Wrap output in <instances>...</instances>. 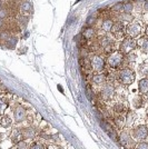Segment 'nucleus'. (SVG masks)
I'll list each match as a JSON object with an SVG mask.
<instances>
[{
  "mask_svg": "<svg viewBox=\"0 0 148 149\" xmlns=\"http://www.w3.org/2000/svg\"><path fill=\"white\" fill-rule=\"evenodd\" d=\"M118 79L123 85L129 86L135 80V72L129 68H124L118 72Z\"/></svg>",
  "mask_w": 148,
  "mask_h": 149,
  "instance_id": "1",
  "label": "nucleus"
},
{
  "mask_svg": "<svg viewBox=\"0 0 148 149\" xmlns=\"http://www.w3.org/2000/svg\"><path fill=\"white\" fill-rule=\"evenodd\" d=\"M108 66L111 68H118L123 65L124 62V55L121 51H114L108 57Z\"/></svg>",
  "mask_w": 148,
  "mask_h": 149,
  "instance_id": "2",
  "label": "nucleus"
},
{
  "mask_svg": "<svg viewBox=\"0 0 148 149\" xmlns=\"http://www.w3.org/2000/svg\"><path fill=\"white\" fill-rule=\"evenodd\" d=\"M5 8L9 11L10 18H17L19 16V0H6Z\"/></svg>",
  "mask_w": 148,
  "mask_h": 149,
  "instance_id": "3",
  "label": "nucleus"
},
{
  "mask_svg": "<svg viewBox=\"0 0 148 149\" xmlns=\"http://www.w3.org/2000/svg\"><path fill=\"white\" fill-rule=\"evenodd\" d=\"M137 47V40H135L134 38H126L124 39L121 45H120V51L124 54H129L133 52L135 48Z\"/></svg>",
  "mask_w": 148,
  "mask_h": 149,
  "instance_id": "4",
  "label": "nucleus"
},
{
  "mask_svg": "<svg viewBox=\"0 0 148 149\" xmlns=\"http://www.w3.org/2000/svg\"><path fill=\"white\" fill-rule=\"evenodd\" d=\"M90 66H91V69L96 72H99L101 71L103 69L105 68V60L101 56H93L91 59H90Z\"/></svg>",
  "mask_w": 148,
  "mask_h": 149,
  "instance_id": "5",
  "label": "nucleus"
},
{
  "mask_svg": "<svg viewBox=\"0 0 148 149\" xmlns=\"http://www.w3.org/2000/svg\"><path fill=\"white\" fill-rule=\"evenodd\" d=\"M133 137L136 140L142 141L148 137V128L146 126H138L133 129Z\"/></svg>",
  "mask_w": 148,
  "mask_h": 149,
  "instance_id": "6",
  "label": "nucleus"
},
{
  "mask_svg": "<svg viewBox=\"0 0 148 149\" xmlns=\"http://www.w3.org/2000/svg\"><path fill=\"white\" fill-rule=\"evenodd\" d=\"M125 30H126L127 35L130 38H136L142 33V27L137 22H131L129 25H127V27L125 28Z\"/></svg>",
  "mask_w": 148,
  "mask_h": 149,
  "instance_id": "7",
  "label": "nucleus"
},
{
  "mask_svg": "<svg viewBox=\"0 0 148 149\" xmlns=\"http://www.w3.org/2000/svg\"><path fill=\"white\" fill-rule=\"evenodd\" d=\"M32 13V5L29 0H19V15L29 16Z\"/></svg>",
  "mask_w": 148,
  "mask_h": 149,
  "instance_id": "8",
  "label": "nucleus"
},
{
  "mask_svg": "<svg viewBox=\"0 0 148 149\" xmlns=\"http://www.w3.org/2000/svg\"><path fill=\"white\" fill-rule=\"evenodd\" d=\"M27 118V111L26 109L22 107V106H17L13 110V119L17 124H20L22 123L24 120H26Z\"/></svg>",
  "mask_w": 148,
  "mask_h": 149,
  "instance_id": "9",
  "label": "nucleus"
},
{
  "mask_svg": "<svg viewBox=\"0 0 148 149\" xmlns=\"http://www.w3.org/2000/svg\"><path fill=\"white\" fill-rule=\"evenodd\" d=\"M115 95V88L111 84H105L101 89V97L104 100H110L112 99Z\"/></svg>",
  "mask_w": 148,
  "mask_h": 149,
  "instance_id": "10",
  "label": "nucleus"
},
{
  "mask_svg": "<svg viewBox=\"0 0 148 149\" xmlns=\"http://www.w3.org/2000/svg\"><path fill=\"white\" fill-rule=\"evenodd\" d=\"M119 143H120V145L123 146L124 148L130 149L131 147H133V145H134V140H133V138L128 135V132L124 131V132L120 134V137H119Z\"/></svg>",
  "mask_w": 148,
  "mask_h": 149,
  "instance_id": "11",
  "label": "nucleus"
},
{
  "mask_svg": "<svg viewBox=\"0 0 148 149\" xmlns=\"http://www.w3.org/2000/svg\"><path fill=\"white\" fill-rule=\"evenodd\" d=\"M100 46L104 48L105 52H109L114 49V41L109 37H101L100 38Z\"/></svg>",
  "mask_w": 148,
  "mask_h": 149,
  "instance_id": "12",
  "label": "nucleus"
},
{
  "mask_svg": "<svg viewBox=\"0 0 148 149\" xmlns=\"http://www.w3.org/2000/svg\"><path fill=\"white\" fill-rule=\"evenodd\" d=\"M111 32L115 35L116 38H123L124 35H125V27H124L123 22H119L118 21L117 24H114Z\"/></svg>",
  "mask_w": 148,
  "mask_h": 149,
  "instance_id": "13",
  "label": "nucleus"
},
{
  "mask_svg": "<svg viewBox=\"0 0 148 149\" xmlns=\"http://www.w3.org/2000/svg\"><path fill=\"white\" fill-rule=\"evenodd\" d=\"M138 90L142 96H148V78H144L139 81Z\"/></svg>",
  "mask_w": 148,
  "mask_h": 149,
  "instance_id": "14",
  "label": "nucleus"
},
{
  "mask_svg": "<svg viewBox=\"0 0 148 149\" xmlns=\"http://www.w3.org/2000/svg\"><path fill=\"white\" fill-rule=\"evenodd\" d=\"M29 16H24V15H19L18 17L16 18V20H17V24H18L19 28H20V30L22 31L24 29H25L26 27H27V25H28V21H29Z\"/></svg>",
  "mask_w": 148,
  "mask_h": 149,
  "instance_id": "15",
  "label": "nucleus"
},
{
  "mask_svg": "<svg viewBox=\"0 0 148 149\" xmlns=\"http://www.w3.org/2000/svg\"><path fill=\"white\" fill-rule=\"evenodd\" d=\"M93 82L97 86H104L106 84V76L101 72H97L93 76Z\"/></svg>",
  "mask_w": 148,
  "mask_h": 149,
  "instance_id": "16",
  "label": "nucleus"
},
{
  "mask_svg": "<svg viewBox=\"0 0 148 149\" xmlns=\"http://www.w3.org/2000/svg\"><path fill=\"white\" fill-rule=\"evenodd\" d=\"M81 36H82L84 39H86V40H91L96 36V30H95V28H93V27H88V28H86L85 30L82 31Z\"/></svg>",
  "mask_w": 148,
  "mask_h": 149,
  "instance_id": "17",
  "label": "nucleus"
},
{
  "mask_svg": "<svg viewBox=\"0 0 148 149\" xmlns=\"http://www.w3.org/2000/svg\"><path fill=\"white\" fill-rule=\"evenodd\" d=\"M137 46L144 51L145 54H148V37H142L137 40Z\"/></svg>",
  "mask_w": 148,
  "mask_h": 149,
  "instance_id": "18",
  "label": "nucleus"
},
{
  "mask_svg": "<svg viewBox=\"0 0 148 149\" xmlns=\"http://www.w3.org/2000/svg\"><path fill=\"white\" fill-rule=\"evenodd\" d=\"M21 131H22V136L26 139H32L36 137V130L32 127H26Z\"/></svg>",
  "mask_w": 148,
  "mask_h": 149,
  "instance_id": "19",
  "label": "nucleus"
},
{
  "mask_svg": "<svg viewBox=\"0 0 148 149\" xmlns=\"http://www.w3.org/2000/svg\"><path fill=\"white\" fill-rule=\"evenodd\" d=\"M112 27H114V21L110 18H106L103 21V24H101V29L105 31V32H110Z\"/></svg>",
  "mask_w": 148,
  "mask_h": 149,
  "instance_id": "20",
  "label": "nucleus"
},
{
  "mask_svg": "<svg viewBox=\"0 0 148 149\" xmlns=\"http://www.w3.org/2000/svg\"><path fill=\"white\" fill-rule=\"evenodd\" d=\"M17 44H18V38L16 37V36H11L8 39V41L5 44V46H6L7 49H15Z\"/></svg>",
  "mask_w": 148,
  "mask_h": 149,
  "instance_id": "21",
  "label": "nucleus"
},
{
  "mask_svg": "<svg viewBox=\"0 0 148 149\" xmlns=\"http://www.w3.org/2000/svg\"><path fill=\"white\" fill-rule=\"evenodd\" d=\"M22 131L20 130V129H16V130L13 132V136H11V141L13 143H18L21 141V139H22Z\"/></svg>",
  "mask_w": 148,
  "mask_h": 149,
  "instance_id": "22",
  "label": "nucleus"
},
{
  "mask_svg": "<svg viewBox=\"0 0 148 149\" xmlns=\"http://www.w3.org/2000/svg\"><path fill=\"white\" fill-rule=\"evenodd\" d=\"M13 35L10 33V31H8L5 28V29H1L0 30V42H3V44H6L7 41H8V39L11 37Z\"/></svg>",
  "mask_w": 148,
  "mask_h": 149,
  "instance_id": "23",
  "label": "nucleus"
},
{
  "mask_svg": "<svg viewBox=\"0 0 148 149\" xmlns=\"http://www.w3.org/2000/svg\"><path fill=\"white\" fill-rule=\"evenodd\" d=\"M13 124V119L10 118L9 116H3L2 119H1V125L3 126V128H8V127H10V125Z\"/></svg>",
  "mask_w": 148,
  "mask_h": 149,
  "instance_id": "24",
  "label": "nucleus"
},
{
  "mask_svg": "<svg viewBox=\"0 0 148 149\" xmlns=\"http://www.w3.org/2000/svg\"><path fill=\"white\" fill-rule=\"evenodd\" d=\"M133 8H134V5H133V2H125L123 3V13H130L133 11Z\"/></svg>",
  "mask_w": 148,
  "mask_h": 149,
  "instance_id": "25",
  "label": "nucleus"
},
{
  "mask_svg": "<svg viewBox=\"0 0 148 149\" xmlns=\"http://www.w3.org/2000/svg\"><path fill=\"white\" fill-rule=\"evenodd\" d=\"M114 110L117 112V113H123V112L126 111V107L123 102H117L114 106Z\"/></svg>",
  "mask_w": 148,
  "mask_h": 149,
  "instance_id": "26",
  "label": "nucleus"
},
{
  "mask_svg": "<svg viewBox=\"0 0 148 149\" xmlns=\"http://www.w3.org/2000/svg\"><path fill=\"white\" fill-rule=\"evenodd\" d=\"M133 16L130 15V13H121L120 15V17H119V21L120 22H123V21H127V22H131L133 21Z\"/></svg>",
  "mask_w": 148,
  "mask_h": 149,
  "instance_id": "27",
  "label": "nucleus"
},
{
  "mask_svg": "<svg viewBox=\"0 0 148 149\" xmlns=\"http://www.w3.org/2000/svg\"><path fill=\"white\" fill-rule=\"evenodd\" d=\"M8 107V101L5 97H0V113H3V111Z\"/></svg>",
  "mask_w": 148,
  "mask_h": 149,
  "instance_id": "28",
  "label": "nucleus"
},
{
  "mask_svg": "<svg viewBox=\"0 0 148 149\" xmlns=\"http://www.w3.org/2000/svg\"><path fill=\"white\" fill-rule=\"evenodd\" d=\"M10 18V15H9V11L7 10L6 8L3 7L2 9H0V19L1 20H8V19Z\"/></svg>",
  "mask_w": 148,
  "mask_h": 149,
  "instance_id": "29",
  "label": "nucleus"
},
{
  "mask_svg": "<svg viewBox=\"0 0 148 149\" xmlns=\"http://www.w3.org/2000/svg\"><path fill=\"white\" fill-rule=\"evenodd\" d=\"M139 72H140V74H142V76L148 77V62H145V63H142V66H140Z\"/></svg>",
  "mask_w": 148,
  "mask_h": 149,
  "instance_id": "30",
  "label": "nucleus"
},
{
  "mask_svg": "<svg viewBox=\"0 0 148 149\" xmlns=\"http://www.w3.org/2000/svg\"><path fill=\"white\" fill-rule=\"evenodd\" d=\"M142 105H144V101H142V99L140 97H137V98L134 99V107H135V108L138 109V108L142 107Z\"/></svg>",
  "mask_w": 148,
  "mask_h": 149,
  "instance_id": "31",
  "label": "nucleus"
},
{
  "mask_svg": "<svg viewBox=\"0 0 148 149\" xmlns=\"http://www.w3.org/2000/svg\"><path fill=\"white\" fill-rule=\"evenodd\" d=\"M111 10L115 11V13H123V2L116 3L115 6L111 8Z\"/></svg>",
  "mask_w": 148,
  "mask_h": 149,
  "instance_id": "32",
  "label": "nucleus"
},
{
  "mask_svg": "<svg viewBox=\"0 0 148 149\" xmlns=\"http://www.w3.org/2000/svg\"><path fill=\"white\" fill-rule=\"evenodd\" d=\"M106 131H107V134H108V135L111 137V139H112V140L117 141V134L115 132V130H114L111 127L109 128V129H108V130H106Z\"/></svg>",
  "mask_w": 148,
  "mask_h": 149,
  "instance_id": "33",
  "label": "nucleus"
},
{
  "mask_svg": "<svg viewBox=\"0 0 148 149\" xmlns=\"http://www.w3.org/2000/svg\"><path fill=\"white\" fill-rule=\"evenodd\" d=\"M135 149H148V143H144V141H140V143L136 146Z\"/></svg>",
  "mask_w": 148,
  "mask_h": 149,
  "instance_id": "34",
  "label": "nucleus"
},
{
  "mask_svg": "<svg viewBox=\"0 0 148 149\" xmlns=\"http://www.w3.org/2000/svg\"><path fill=\"white\" fill-rule=\"evenodd\" d=\"M115 121H116V124H117V126H119V127H123L124 126V123H125V119L123 118V117H117V118L115 119Z\"/></svg>",
  "mask_w": 148,
  "mask_h": 149,
  "instance_id": "35",
  "label": "nucleus"
},
{
  "mask_svg": "<svg viewBox=\"0 0 148 149\" xmlns=\"http://www.w3.org/2000/svg\"><path fill=\"white\" fill-rule=\"evenodd\" d=\"M30 149H43V146L39 143H35L30 146Z\"/></svg>",
  "mask_w": 148,
  "mask_h": 149,
  "instance_id": "36",
  "label": "nucleus"
},
{
  "mask_svg": "<svg viewBox=\"0 0 148 149\" xmlns=\"http://www.w3.org/2000/svg\"><path fill=\"white\" fill-rule=\"evenodd\" d=\"M127 55H128L127 59H128L129 61H135L136 59H137V56H136L135 54H131V52H129V54H127Z\"/></svg>",
  "mask_w": 148,
  "mask_h": 149,
  "instance_id": "37",
  "label": "nucleus"
},
{
  "mask_svg": "<svg viewBox=\"0 0 148 149\" xmlns=\"http://www.w3.org/2000/svg\"><path fill=\"white\" fill-rule=\"evenodd\" d=\"M17 148L18 149H27V143H26L25 141H20V143H18Z\"/></svg>",
  "mask_w": 148,
  "mask_h": 149,
  "instance_id": "38",
  "label": "nucleus"
},
{
  "mask_svg": "<svg viewBox=\"0 0 148 149\" xmlns=\"http://www.w3.org/2000/svg\"><path fill=\"white\" fill-rule=\"evenodd\" d=\"M95 21H96V18L95 17H90V18H88V20H87V26H90L93 25V24H95Z\"/></svg>",
  "mask_w": 148,
  "mask_h": 149,
  "instance_id": "39",
  "label": "nucleus"
},
{
  "mask_svg": "<svg viewBox=\"0 0 148 149\" xmlns=\"http://www.w3.org/2000/svg\"><path fill=\"white\" fill-rule=\"evenodd\" d=\"M5 27H6V21L0 19V30L1 29H5Z\"/></svg>",
  "mask_w": 148,
  "mask_h": 149,
  "instance_id": "40",
  "label": "nucleus"
},
{
  "mask_svg": "<svg viewBox=\"0 0 148 149\" xmlns=\"http://www.w3.org/2000/svg\"><path fill=\"white\" fill-rule=\"evenodd\" d=\"M5 2H6V0H0V9H2L5 7Z\"/></svg>",
  "mask_w": 148,
  "mask_h": 149,
  "instance_id": "41",
  "label": "nucleus"
},
{
  "mask_svg": "<svg viewBox=\"0 0 148 149\" xmlns=\"http://www.w3.org/2000/svg\"><path fill=\"white\" fill-rule=\"evenodd\" d=\"M144 9H145L146 11H148V1L145 2V5H144Z\"/></svg>",
  "mask_w": 148,
  "mask_h": 149,
  "instance_id": "42",
  "label": "nucleus"
},
{
  "mask_svg": "<svg viewBox=\"0 0 148 149\" xmlns=\"http://www.w3.org/2000/svg\"><path fill=\"white\" fill-rule=\"evenodd\" d=\"M58 88H59V90H60V91H61V93H64V90H62L61 86H58Z\"/></svg>",
  "mask_w": 148,
  "mask_h": 149,
  "instance_id": "43",
  "label": "nucleus"
},
{
  "mask_svg": "<svg viewBox=\"0 0 148 149\" xmlns=\"http://www.w3.org/2000/svg\"><path fill=\"white\" fill-rule=\"evenodd\" d=\"M146 36L148 37V26L146 27Z\"/></svg>",
  "mask_w": 148,
  "mask_h": 149,
  "instance_id": "44",
  "label": "nucleus"
},
{
  "mask_svg": "<svg viewBox=\"0 0 148 149\" xmlns=\"http://www.w3.org/2000/svg\"><path fill=\"white\" fill-rule=\"evenodd\" d=\"M0 149H1V147H0Z\"/></svg>",
  "mask_w": 148,
  "mask_h": 149,
  "instance_id": "45",
  "label": "nucleus"
}]
</instances>
